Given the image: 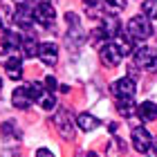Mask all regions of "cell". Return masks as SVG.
Wrapping results in <instances>:
<instances>
[{"instance_id":"8992f818","label":"cell","mask_w":157,"mask_h":157,"mask_svg":"<svg viewBox=\"0 0 157 157\" xmlns=\"http://www.w3.org/2000/svg\"><path fill=\"white\" fill-rule=\"evenodd\" d=\"M110 92L117 97V101H121V99H132L135 97V81L128 78V76L117 78V81L110 85Z\"/></svg>"},{"instance_id":"603a6c76","label":"cell","mask_w":157,"mask_h":157,"mask_svg":"<svg viewBox=\"0 0 157 157\" xmlns=\"http://www.w3.org/2000/svg\"><path fill=\"white\" fill-rule=\"evenodd\" d=\"M83 2H85V5H97L99 0H83Z\"/></svg>"},{"instance_id":"6da1fadb","label":"cell","mask_w":157,"mask_h":157,"mask_svg":"<svg viewBox=\"0 0 157 157\" xmlns=\"http://www.w3.org/2000/svg\"><path fill=\"white\" fill-rule=\"evenodd\" d=\"M126 32L130 34V36L135 40H146V38H151L153 36V25H151V18L148 16H132L130 20H128V25H126Z\"/></svg>"},{"instance_id":"d6986e66","label":"cell","mask_w":157,"mask_h":157,"mask_svg":"<svg viewBox=\"0 0 157 157\" xmlns=\"http://www.w3.org/2000/svg\"><path fill=\"white\" fill-rule=\"evenodd\" d=\"M0 130H2V135H5V137H20V135L16 132V124H13V121H5Z\"/></svg>"},{"instance_id":"4fadbf2b","label":"cell","mask_w":157,"mask_h":157,"mask_svg":"<svg viewBox=\"0 0 157 157\" xmlns=\"http://www.w3.org/2000/svg\"><path fill=\"white\" fill-rule=\"evenodd\" d=\"M99 124H101V121H99L94 115H90V112H81V115L76 117V126L81 128L83 132H92V130H97Z\"/></svg>"},{"instance_id":"ba28073f","label":"cell","mask_w":157,"mask_h":157,"mask_svg":"<svg viewBox=\"0 0 157 157\" xmlns=\"http://www.w3.org/2000/svg\"><path fill=\"white\" fill-rule=\"evenodd\" d=\"M54 124H56L59 132H61L65 139H72V137H74V121H72V117H70L65 110H59V112L54 115Z\"/></svg>"},{"instance_id":"cb8c5ba5","label":"cell","mask_w":157,"mask_h":157,"mask_svg":"<svg viewBox=\"0 0 157 157\" xmlns=\"http://www.w3.org/2000/svg\"><path fill=\"white\" fill-rule=\"evenodd\" d=\"M2 85H5V83H2V78H0V94H2Z\"/></svg>"},{"instance_id":"5bb4252c","label":"cell","mask_w":157,"mask_h":157,"mask_svg":"<svg viewBox=\"0 0 157 157\" xmlns=\"http://www.w3.org/2000/svg\"><path fill=\"white\" fill-rule=\"evenodd\" d=\"M23 54L27 56V59H34V56H38V49H40V45L36 43V38L34 36H23Z\"/></svg>"},{"instance_id":"d4e9b609","label":"cell","mask_w":157,"mask_h":157,"mask_svg":"<svg viewBox=\"0 0 157 157\" xmlns=\"http://www.w3.org/2000/svg\"><path fill=\"white\" fill-rule=\"evenodd\" d=\"M85 157H97V153H88V155H85Z\"/></svg>"},{"instance_id":"5b68a950","label":"cell","mask_w":157,"mask_h":157,"mask_svg":"<svg viewBox=\"0 0 157 157\" xmlns=\"http://www.w3.org/2000/svg\"><path fill=\"white\" fill-rule=\"evenodd\" d=\"M32 9H34V20H36V23L45 25V27H52L56 23V9L49 2H38V5H34Z\"/></svg>"},{"instance_id":"9c48e42d","label":"cell","mask_w":157,"mask_h":157,"mask_svg":"<svg viewBox=\"0 0 157 157\" xmlns=\"http://www.w3.org/2000/svg\"><path fill=\"white\" fill-rule=\"evenodd\" d=\"M38 59L45 63V65H56V61H59V47H56L54 43H40Z\"/></svg>"},{"instance_id":"2e32d148","label":"cell","mask_w":157,"mask_h":157,"mask_svg":"<svg viewBox=\"0 0 157 157\" xmlns=\"http://www.w3.org/2000/svg\"><path fill=\"white\" fill-rule=\"evenodd\" d=\"M117 112H119L121 117H132V115H137L135 101H132V99H121V101H117Z\"/></svg>"},{"instance_id":"e0dca14e","label":"cell","mask_w":157,"mask_h":157,"mask_svg":"<svg viewBox=\"0 0 157 157\" xmlns=\"http://www.w3.org/2000/svg\"><path fill=\"white\" fill-rule=\"evenodd\" d=\"M141 13L151 20H157V0H144L141 2Z\"/></svg>"},{"instance_id":"30bf717a","label":"cell","mask_w":157,"mask_h":157,"mask_svg":"<svg viewBox=\"0 0 157 157\" xmlns=\"http://www.w3.org/2000/svg\"><path fill=\"white\" fill-rule=\"evenodd\" d=\"M137 117L144 121V124H151V121L157 119V105L153 101H144L137 105Z\"/></svg>"},{"instance_id":"4316f807","label":"cell","mask_w":157,"mask_h":157,"mask_svg":"<svg viewBox=\"0 0 157 157\" xmlns=\"http://www.w3.org/2000/svg\"><path fill=\"white\" fill-rule=\"evenodd\" d=\"M0 5H2V0H0Z\"/></svg>"},{"instance_id":"ac0fdd59","label":"cell","mask_w":157,"mask_h":157,"mask_svg":"<svg viewBox=\"0 0 157 157\" xmlns=\"http://www.w3.org/2000/svg\"><path fill=\"white\" fill-rule=\"evenodd\" d=\"M38 103H40V108H43V110H52L54 105H56V97L52 94V92H45V94L40 97V101H38Z\"/></svg>"},{"instance_id":"484cf974","label":"cell","mask_w":157,"mask_h":157,"mask_svg":"<svg viewBox=\"0 0 157 157\" xmlns=\"http://www.w3.org/2000/svg\"><path fill=\"white\" fill-rule=\"evenodd\" d=\"M153 148H155V151H157V139H155V141H153Z\"/></svg>"},{"instance_id":"7402d4cb","label":"cell","mask_w":157,"mask_h":157,"mask_svg":"<svg viewBox=\"0 0 157 157\" xmlns=\"http://www.w3.org/2000/svg\"><path fill=\"white\" fill-rule=\"evenodd\" d=\"M13 2H16V5H20V7H27V5H32L34 0H13Z\"/></svg>"},{"instance_id":"8fae6325","label":"cell","mask_w":157,"mask_h":157,"mask_svg":"<svg viewBox=\"0 0 157 157\" xmlns=\"http://www.w3.org/2000/svg\"><path fill=\"white\" fill-rule=\"evenodd\" d=\"M5 70H7V76H9V78L18 81V78L23 76V61H20L18 56H7V61H5Z\"/></svg>"},{"instance_id":"ffe728a7","label":"cell","mask_w":157,"mask_h":157,"mask_svg":"<svg viewBox=\"0 0 157 157\" xmlns=\"http://www.w3.org/2000/svg\"><path fill=\"white\" fill-rule=\"evenodd\" d=\"M45 88H47L49 92H54L56 88H59V83H56V78H54V76H45Z\"/></svg>"},{"instance_id":"44dd1931","label":"cell","mask_w":157,"mask_h":157,"mask_svg":"<svg viewBox=\"0 0 157 157\" xmlns=\"http://www.w3.org/2000/svg\"><path fill=\"white\" fill-rule=\"evenodd\" d=\"M36 157H54V153L47 151V148H38V151H36Z\"/></svg>"},{"instance_id":"7a4b0ae2","label":"cell","mask_w":157,"mask_h":157,"mask_svg":"<svg viewBox=\"0 0 157 157\" xmlns=\"http://www.w3.org/2000/svg\"><path fill=\"white\" fill-rule=\"evenodd\" d=\"M99 59H101V63L105 67H117L121 63V59H124V52H121V47L117 43L108 40L101 49H99Z\"/></svg>"},{"instance_id":"7c38bea8","label":"cell","mask_w":157,"mask_h":157,"mask_svg":"<svg viewBox=\"0 0 157 157\" xmlns=\"http://www.w3.org/2000/svg\"><path fill=\"white\" fill-rule=\"evenodd\" d=\"M13 20H16L18 27H23V29H27V27H32L36 20H34V9H29V7H18L16 16H13Z\"/></svg>"},{"instance_id":"9a60e30c","label":"cell","mask_w":157,"mask_h":157,"mask_svg":"<svg viewBox=\"0 0 157 157\" xmlns=\"http://www.w3.org/2000/svg\"><path fill=\"white\" fill-rule=\"evenodd\" d=\"M20 47H23V36L16 34V32L7 29L5 32V49H7V52H11V49H20Z\"/></svg>"},{"instance_id":"277c9868","label":"cell","mask_w":157,"mask_h":157,"mask_svg":"<svg viewBox=\"0 0 157 157\" xmlns=\"http://www.w3.org/2000/svg\"><path fill=\"white\" fill-rule=\"evenodd\" d=\"M11 103H13V108H18V110H29L32 103H36V97H34L29 85H20V88L13 90Z\"/></svg>"},{"instance_id":"3957f363","label":"cell","mask_w":157,"mask_h":157,"mask_svg":"<svg viewBox=\"0 0 157 157\" xmlns=\"http://www.w3.org/2000/svg\"><path fill=\"white\" fill-rule=\"evenodd\" d=\"M135 65L146 72H155L157 70V49L155 47H141L135 52Z\"/></svg>"},{"instance_id":"52a82bcc","label":"cell","mask_w":157,"mask_h":157,"mask_svg":"<svg viewBox=\"0 0 157 157\" xmlns=\"http://www.w3.org/2000/svg\"><path fill=\"white\" fill-rule=\"evenodd\" d=\"M153 137H151V132L146 130L144 126H139V128H135L132 130V148L137 153H148L151 151V146H153Z\"/></svg>"}]
</instances>
